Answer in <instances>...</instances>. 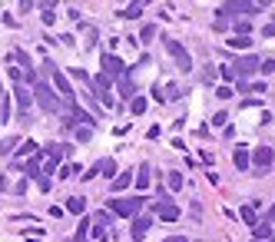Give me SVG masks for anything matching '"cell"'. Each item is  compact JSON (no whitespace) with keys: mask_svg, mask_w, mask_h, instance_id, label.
I'll use <instances>...</instances> for the list:
<instances>
[{"mask_svg":"<svg viewBox=\"0 0 275 242\" xmlns=\"http://www.w3.org/2000/svg\"><path fill=\"white\" fill-rule=\"evenodd\" d=\"M259 70H262V73H275V60H262Z\"/></svg>","mask_w":275,"mask_h":242,"instance_id":"d590c367","label":"cell"},{"mask_svg":"<svg viewBox=\"0 0 275 242\" xmlns=\"http://www.w3.org/2000/svg\"><path fill=\"white\" fill-rule=\"evenodd\" d=\"M10 189V183H7V176H0V193H7Z\"/></svg>","mask_w":275,"mask_h":242,"instance_id":"7bdbcfd3","label":"cell"},{"mask_svg":"<svg viewBox=\"0 0 275 242\" xmlns=\"http://www.w3.org/2000/svg\"><path fill=\"white\" fill-rule=\"evenodd\" d=\"M66 212L83 216V212H87V199H83V196H70V199H66Z\"/></svg>","mask_w":275,"mask_h":242,"instance_id":"9a60e30c","label":"cell"},{"mask_svg":"<svg viewBox=\"0 0 275 242\" xmlns=\"http://www.w3.org/2000/svg\"><path fill=\"white\" fill-rule=\"evenodd\" d=\"M153 99H156V103H166V93H163V87H159V83L153 87Z\"/></svg>","mask_w":275,"mask_h":242,"instance_id":"8d00e7d4","label":"cell"},{"mask_svg":"<svg viewBox=\"0 0 275 242\" xmlns=\"http://www.w3.org/2000/svg\"><path fill=\"white\" fill-rule=\"evenodd\" d=\"M139 13H143V3H133V7L123 13V17H130V20H133V17H139Z\"/></svg>","mask_w":275,"mask_h":242,"instance_id":"836d02e7","label":"cell"},{"mask_svg":"<svg viewBox=\"0 0 275 242\" xmlns=\"http://www.w3.org/2000/svg\"><path fill=\"white\" fill-rule=\"evenodd\" d=\"M13 146H20V140H17V136H10V140H3V143H0V153H7V149H13Z\"/></svg>","mask_w":275,"mask_h":242,"instance_id":"1f68e13d","label":"cell"},{"mask_svg":"<svg viewBox=\"0 0 275 242\" xmlns=\"http://www.w3.org/2000/svg\"><path fill=\"white\" fill-rule=\"evenodd\" d=\"M146 106H149V103H146L143 97H133V103H130V110H133V116H143V113H146Z\"/></svg>","mask_w":275,"mask_h":242,"instance_id":"7402d4cb","label":"cell"},{"mask_svg":"<svg viewBox=\"0 0 275 242\" xmlns=\"http://www.w3.org/2000/svg\"><path fill=\"white\" fill-rule=\"evenodd\" d=\"M262 33H265V37H275V20H272V23H265V30H262Z\"/></svg>","mask_w":275,"mask_h":242,"instance_id":"60d3db41","label":"cell"},{"mask_svg":"<svg viewBox=\"0 0 275 242\" xmlns=\"http://www.w3.org/2000/svg\"><path fill=\"white\" fill-rule=\"evenodd\" d=\"M265 219H269V222L275 219V206H269V212H265Z\"/></svg>","mask_w":275,"mask_h":242,"instance_id":"ee69618b","label":"cell"},{"mask_svg":"<svg viewBox=\"0 0 275 242\" xmlns=\"http://www.w3.org/2000/svg\"><path fill=\"white\" fill-rule=\"evenodd\" d=\"M37 186L44 189V193H50V189H53V183H50V176H40V179H37Z\"/></svg>","mask_w":275,"mask_h":242,"instance_id":"e575fe53","label":"cell"},{"mask_svg":"<svg viewBox=\"0 0 275 242\" xmlns=\"http://www.w3.org/2000/svg\"><path fill=\"white\" fill-rule=\"evenodd\" d=\"M232 30L239 33V37H249V30H252V23H249V20H235V27H232Z\"/></svg>","mask_w":275,"mask_h":242,"instance_id":"4316f807","label":"cell"},{"mask_svg":"<svg viewBox=\"0 0 275 242\" xmlns=\"http://www.w3.org/2000/svg\"><path fill=\"white\" fill-rule=\"evenodd\" d=\"M259 63H262L259 56H239V60H235V63H232L229 70H232V77H235L239 83H242L245 77H252L255 70H259Z\"/></svg>","mask_w":275,"mask_h":242,"instance_id":"8992f818","label":"cell"},{"mask_svg":"<svg viewBox=\"0 0 275 242\" xmlns=\"http://www.w3.org/2000/svg\"><path fill=\"white\" fill-rule=\"evenodd\" d=\"M163 242H189L186 236H169V239H163Z\"/></svg>","mask_w":275,"mask_h":242,"instance_id":"b9f144b4","label":"cell"},{"mask_svg":"<svg viewBox=\"0 0 275 242\" xmlns=\"http://www.w3.org/2000/svg\"><path fill=\"white\" fill-rule=\"evenodd\" d=\"M90 136H93L90 130H77V140H80V143H90Z\"/></svg>","mask_w":275,"mask_h":242,"instance_id":"f35d334b","label":"cell"},{"mask_svg":"<svg viewBox=\"0 0 275 242\" xmlns=\"http://www.w3.org/2000/svg\"><path fill=\"white\" fill-rule=\"evenodd\" d=\"M87 239H90V242H106V239H110V229H106V226H99V222H96V226L90 229V236H87Z\"/></svg>","mask_w":275,"mask_h":242,"instance_id":"d6986e66","label":"cell"},{"mask_svg":"<svg viewBox=\"0 0 275 242\" xmlns=\"http://www.w3.org/2000/svg\"><path fill=\"white\" fill-rule=\"evenodd\" d=\"M40 70H44L46 77L53 80V87H56V93L63 97V103H70V99H73V87H70V80H66L63 70H56L53 60H44V66H40Z\"/></svg>","mask_w":275,"mask_h":242,"instance_id":"7a4b0ae2","label":"cell"},{"mask_svg":"<svg viewBox=\"0 0 275 242\" xmlns=\"http://www.w3.org/2000/svg\"><path fill=\"white\" fill-rule=\"evenodd\" d=\"M149 183H153V169H149V163H143L136 173V189L143 193V189H149Z\"/></svg>","mask_w":275,"mask_h":242,"instance_id":"5bb4252c","label":"cell"},{"mask_svg":"<svg viewBox=\"0 0 275 242\" xmlns=\"http://www.w3.org/2000/svg\"><path fill=\"white\" fill-rule=\"evenodd\" d=\"M96 222H99V226H106V229H110V226H113V212H99V216H96Z\"/></svg>","mask_w":275,"mask_h":242,"instance_id":"d6a6232c","label":"cell"},{"mask_svg":"<svg viewBox=\"0 0 275 242\" xmlns=\"http://www.w3.org/2000/svg\"><path fill=\"white\" fill-rule=\"evenodd\" d=\"M40 159H44V156L37 153V156H30V159H20V163H13V169H23V173H27L30 179H40V176H44V173H40Z\"/></svg>","mask_w":275,"mask_h":242,"instance_id":"30bf717a","label":"cell"},{"mask_svg":"<svg viewBox=\"0 0 275 242\" xmlns=\"http://www.w3.org/2000/svg\"><path fill=\"white\" fill-rule=\"evenodd\" d=\"M17 149H20V153H17V159H13V163H20L23 156H27V159H30V156H37V143H33V140H27V143H20V146H17Z\"/></svg>","mask_w":275,"mask_h":242,"instance_id":"ffe728a7","label":"cell"},{"mask_svg":"<svg viewBox=\"0 0 275 242\" xmlns=\"http://www.w3.org/2000/svg\"><path fill=\"white\" fill-rule=\"evenodd\" d=\"M120 93L123 97H133V93H136V83H133L130 77H120Z\"/></svg>","mask_w":275,"mask_h":242,"instance_id":"603a6c76","label":"cell"},{"mask_svg":"<svg viewBox=\"0 0 275 242\" xmlns=\"http://www.w3.org/2000/svg\"><path fill=\"white\" fill-rule=\"evenodd\" d=\"M77 242H90V239H77Z\"/></svg>","mask_w":275,"mask_h":242,"instance_id":"f6af8a7d","label":"cell"},{"mask_svg":"<svg viewBox=\"0 0 275 242\" xmlns=\"http://www.w3.org/2000/svg\"><path fill=\"white\" fill-rule=\"evenodd\" d=\"M149 216H136V222H133V242H139L146 236V232H149Z\"/></svg>","mask_w":275,"mask_h":242,"instance_id":"4fadbf2b","label":"cell"},{"mask_svg":"<svg viewBox=\"0 0 275 242\" xmlns=\"http://www.w3.org/2000/svg\"><path fill=\"white\" fill-rule=\"evenodd\" d=\"M249 163H252V153H249V149H235V153H232V166H235V169H249Z\"/></svg>","mask_w":275,"mask_h":242,"instance_id":"2e32d148","label":"cell"},{"mask_svg":"<svg viewBox=\"0 0 275 242\" xmlns=\"http://www.w3.org/2000/svg\"><path fill=\"white\" fill-rule=\"evenodd\" d=\"M216 97H219V99H229L232 90H229V87H219V90H216Z\"/></svg>","mask_w":275,"mask_h":242,"instance_id":"ab89813d","label":"cell"},{"mask_svg":"<svg viewBox=\"0 0 275 242\" xmlns=\"http://www.w3.org/2000/svg\"><path fill=\"white\" fill-rule=\"evenodd\" d=\"M153 212H156V216H159V219H166V222H176L179 216H183V212H179V206H176V202H173V199H169V196H166L163 189H159V199H156Z\"/></svg>","mask_w":275,"mask_h":242,"instance_id":"277c9868","label":"cell"},{"mask_svg":"<svg viewBox=\"0 0 275 242\" xmlns=\"http://www.w3.org/2000/svg\"><path fill=\"white\" fill-rule=\"evenodd\" d=\"M99 173H103V163H96V166H90L87 173H83V179H87V183H90V179H96Z\"/></svg>","mask_w":275,"mask_h":242,"instance_id":"f1b7e54d","label":"cell"},{"mask_svg":"<svg viewBox=\"0 0 275 242\" xmlns=\"http://www.w3.org/2000/svg\"><path fill=\"white\" fill-rule=\"evenodd\" d=\"M166 93V103H173V99H183V87L179 83H169V87H163Z\"/></svg>","mask_w":275,"mask_h":242,"instance_id":"44dd1931","label":"cell"},{"mask_svg":"<svg viewBox=\"0 0 275 242\" xmlns=\"http://www.w3.org/2000/svg\"><path fill=\"white\" fill-rule=\"evenodd\" d=\"M103 176H113V179H116V163H113V159H103Z\"/></svg>","mask_w":275,"mask_h":242,"instance_id":"f546056e","label":"cell"},{"mask_svg":"<svg viewBox=\"0 0 275 242\" xmlns=\"http://www.w3.org/2000/svg\"><path fill=\"white\" fill-rule=\"evenodd\" d=\"M272 242H275V236H272Z\"/></svg>","mask_w":275,"mask_h":242,"instance_id":"bcb514c9","label":"cell"},{"mask_svg":"<svg viewBox=\"0 0 275 242\" xmlns=\"http://www.w3.org/2000/svg\"><path fill=\"white\" fill-rule=\"evenodd\" d=\"M166 50H169V56L176 60L179 73H189V70H192V56H189V50L179 44V40H166Z\"/></svg>","mask_w":275,"mask_h":242,"instance_id":"5b68a950","label":"cell"},{"mask_svg":"<svg viewBox=\"0 0 275 242\" xmlns=\"http://www.w3.org/2000/svg\"><path fill=\"white\" fill-rule=\"evenodd\" d=\"M252 236H255V242H265V239H272V236H275V229H272V222H269V219H262V222H255V226H252Z\"/></svg>","mask_w":275,"mask_h":242,"instance_id":"7c38bea8","label":"cell"},{"mask_svg":"<svg viewBox=\"0 0 275 242\" xmlns=\"http://www.w3.org/2000/svg\"><path fill=\"white\" fill-rule=\"evenodd\" d=\"M13 99H17V106H20V116H27V110L33 106V93H27V87L17 83V87H13Z\"/></svg>","mask_w":275,"mask_h":242,"instance_id":"8fae6325","label":"cell"},{"mask_svg":"<svg viewBox=\"0 0 275 242\" xmlns=\"http://www.w3.org/2000/svg\"><path fill=\"white\" fill-rule=\"evenodd\" d=\"M113 216H123V219H136L139 209H143V196H130V199H113Z\"/></svg>","mask_w":275,"mask_h":242,"instance_id":"3957f363","label":"cell"},{"mask_svg":"<svg viewBox=\"0 0 275 242\" xmlns=\"http://www.w3.org/2000/svg\"><path fill=\"white\" fill-rule=\"evenodd\" d=\"M130 183H133V169H126V173H116V179L110 183V189L113 193H120V189H126Z\"/></svg>","mask_w":275,"mask_h":242,"instance_id":"e0dca14e","label":"cell"},{"mask_svg":"<svg viewBox=\"0 0 275 242\" xmlns=\"http://www.w3.org/2000/svg\"><path fill=\"white\" fill-rule=\"evenodd\" d=\"M153 37H156V23H146L143 30H139V40H143V44H149Z\"/></svg>","mask_w":275,"mask_h":242,"instance_id":"484cf974","label":"cell"},{"mask_svg":"<svg viewBox=\"0 0 275 242\" xmlns=\"http://www.w3.org/2000/svg\"><path fill=\"white\" fill-rule=\"evenodd\" d=\"M265 3H249V0H242V3H226L222 7V17H239V13H262Z\"/></svg>","mask_w":275,"mask_h":242,"instance_id":"ba28073f","label":"cell"},{"mask_svg":"<svg viewBox=\"0 0 275 242\" xmlns=\"http://www.w3.org/2000/svg\"><path fill=\"white\" fill-rule=\"evenodd\" d=\"M252 163H255L259 173H265V169L275 163V149H272V146H259V149L252 153Z\"/></svg>","mask_w":275,"mask_h":242,"instance_id":"9c48e42d","label":"cell"},{"mask_svg":"<svg viewBox=\"0 0 275 242\" xmlns=\"http://www.w3.org/2000/svg\"><path fill=\"white\" fill-rule=\"evenodd\" d=\"M226 120H229V113H216V116H212V126H222V123H226Z\"/></svg>","mask_w":275,"mask_h":242,"instance_id":"74e56055","label":"cell"},{"mask_svg":"<svg viewBox=\"0 0 275 242\" xmlns=\"http://www.w3.org/2000/svg\"><path fill=\"white\" fill-rule=\"evenodd\" d=\"M242 219L249 222V226H255V222H259V212H255V206H242Z\"/></svg>","mask_w":275,"mask_h":242,"instance_id":"d4e9b609","label":"cell"},{"mask_svg":"<svg viewBox=\"0 0 275 242\" xmlns=\"http://www.w3.org/2000/svg\"><path fill=\"white\" fill-rule=\"evenodd\" d=\"M229 47H232V50H245V47H252V44H249V37H232Z\"/></svg>","mask_w":275,"mask_h":242,"instance_id":"83f0119b","label":"cell"},{"mask_svg":"<svg viewBox=\"0 0 275 242\" xmlns=\"http://www.w3.org/2000/svg\"><path fill=\"white\" fill-rule=\"evenodd\" d=\"M33 103H37L44 113H60L63 110V99L56 97L53 90H50V83H44V80L33 83Z\"/></svg>","mask_w":275,"mask_h":242,"instance_id":"6da1fadb","label":"cell"},{"mask_svg":"<svg viewBox=\"0 0 275 242\" xmlns=\"http://www.w3.org/2000/svg\"><path fill=\"white\" fill-rule=\"evenodd\" d=\"M99 63H103V73H106L110 80H120V77H126V63H123L120 56L103 53V60H99Z\"/></svg>","mask_w":275,"mask_h":242,"instance_id":"52a82bcc","label":"cell"},{"mask_svg":"<svg viewBox=\"0 0 275 242\" xmlns=\"http://www.w3.org/2000/svg\"><path fill=\"white\" fill-rule=\"evenodd\" d=\"M239 90H245V93H265V83L262 80H255V83H239Z\"/></svg>","mask_w":275,"mask_h":242,"instance_id":"cb8c5ba5","label":"cell"},{"mask_svg":"<svg viewBox=\"0 0 275 242\" xmlns=\"http://www.w3.org/2000/svg\"><path fill=\"white\" fill-rule=\"evenodd\" d=\"M166 186L173 189V193H179V189L186 186V179H183V173H179V169H173V173H166Z\"/></svg>","mask_w":275,"mask_h":242,"instance_id":"ac0fdd59","label":"cell"},{"mask_svg":"<svg viewBox=\"0 0 275 242\" xmlns=\"http://www.w3.org/2000/svg\"><path fill=\"white\" fill-rule=\"evenodd\" d=\"M56 173H60V179H70V176H73V173H80V169H77V166H60Z\"/></svg>","mask_w":275,"mask_h":242,"instance_id":"4dcf8cb0","label":"cell"}]
</instances>
